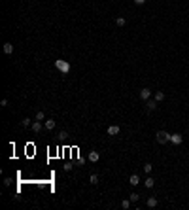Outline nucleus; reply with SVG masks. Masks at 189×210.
Masks as SVG:
<instances>
[{"label": "nucleus", "instance_id": "nucleus-1", "mask_svg": "<svg viewBox=\"0 0 189 210\" xmlns=\"http://www.w3.org/2000/svg\"><path fill=\"white\" fill-rule=\"evenodd\" d=\"M55 68H57L59 72H63V74H68V72L72 70L70 63H68V61H63V59H57V61H55Z\"/></svg>", "mask_w": 189, "mask_h": 210}, {"label": "nucleus", "instance_id": "nucleus-2", "mask_svg": "<svg viewBox=\"0 0 189 210\" xmlns=\"http://www.w3.org/2000/svg\"><path fill=\"white\" fill-rule=\"evenodd\" d=\"M155 140H157L159 144H167V142H170V135H168L167 131H157V135H155Z\"/></svg>", "mask_w": 189, "mask_h": 210}, {"label": "nucleus", "instance_id": "nucleus-3", "mask_svg": "<svg viewBox=\"0 0 189 210\" xmlns=\"http://www.w3.org/2000/svg\"><path fill=\"white\" fill-rule=\"evenodd\" d=\"M170 142L176 144V146H180V144L183 142V136L180 135V132H174V135H170Z\"/></svg>", "mask_w": 189, "mask_h": 210}, {"label": "nucleus", "instance_id": "nucleus-4", "mask_svg": "<svg viewBox=\"0 0 189 210\" xmlns=\"http://www.w3.org/2000/svg\"><path fill=\"white\" fill-rule=\"evenodd\" d=\"M140 99H142V100H150L151 99V89H148V87L140 89Z\"/></svg>", "mask_w": 189, "mask_h": 210}, {"label": "nucleus", "instance_id": "nucleus-5", "mask_svg": "<svg viewBox=\"0 0 189 210\" xmlns=\"http://www.w3.org/2000/svg\"><path fill=\"white\" fill-rule=\"evenodd\" d=\"M119 131H121L119 125H110V127H108V136H117Z\"/></svg>", "mask_w": 189, "mask_h": 210}, {"label": "nucleus", "instance_id": "nucleus-6", "mask_svg": "<svg viewBox=\"0 0 189 210\" xmlns=\"http://www.w3.org/2000/svg\"><path fill=\"white\" fill-rule=\"evenodd\" d=\"M129 184H131L132 187H134V185H138V184H140V176L136 174V172H132V174H131V178H129Z\"/></svg>", "mask_w": 189, "mask_h": 210}, {"label": "nucleus", "instance_id": "nucleus-7", "mask_svg": "<svg viewBox=\"0 0 189 210\" xmlns=\"http://www.w3.org/2000/svg\"><path fill=\"white\" fill-rule=\"evenodd\" d=\"M153 185H155V180L151 178L150 174H148V178L144 180V187H146V189H151V187H153Z\"/></svg>", "mask_w": 189, "mask_h": 210}, {"label": "nucleus", "instance_id": "nucleus-8", "mask_svg": "<svg viewBox=\"0 0 189 210\" xmlns=\"http://www.w3.org/2000/svg\"><path fill=\"white\" fill-rule=\"evenodd\" d=\"M87 159H89L91 163H96V161L100 159V153H98V152H89V155H87Z\"/></svg>", "mask_w": 189, "mask_h": 210}, {"label": "nucleus", "instance_id": "nucleus-9", "mask_svg": "<svg viewBox=\"0 0 189 210\" xmlns=\"http://www.w3.org/2000/svg\"><path fill=\"white\" fill-rule=\"evenodd\" d=\"M2 49H4V53H6V55H11V53H13V46H11L10 42H6V44H4V47H2Z\"/></svg>", "mask_w": 189, "mask_h": 210}, {"label": "nucleus", "instance_id": "nucleus-10", "mask_svg": "<svg viewBox=\"0 0 189 210\" xmlns=\"http://www.w3.org/2000/svg\"><path fill=\"white\" fill-rule=\"evenodd\" d=\"M30 129H32L34 132H40V131H42V121H38V119H36L34 123L30 125Z\"/></svg>", "mask_w": 189, "mask_h": 210}, {"label": "nucleus", "instance_id": "nucleus-11", "mask_svg": "<svg viewBox=\"0 0 189 210\" xmlns=\"http://www.w3.org/2000/svg\"><path fill=\"white\" fill-rule=\"evenodd\" d=\"M44 125H46L47 131H53V129H55V119H46V121H44Z\"/></svg>", "mask_w": 189, "mask_h": 210}, {"label": "nucleus", "instance_id": "nucleus-12", "mask_svg": "<svg viewBox=\"0 0 189 210\" xmlns=\"http://www.w3.org/2000/svg\"><path fill=\"white\" fill-rule=\"evenodd\" d=\"M148 208H155L157 206V199H155V197H148Z\"/></svg>", "mask_w": 189, "mask_h": 210}, {"label": "nucleus", "instance_id": "nucleus-13", "mask_svg": "<svg viewBox=\"0 0 189 210\" xmlns=\"http://www.w3.org/2000/svg\"><path fill=\"white\" fill-rule=\"evenodd\" d=\"M146 102H148V110H150V112H153L155 110V108H157V100H146Z\"/></svg>", "mask_w": 189, "mask_h": 210}, {"label": "nucleus", "instance_id": "nucleus-14", "mask_svg": "<svg viewBox=\"0 0 189 210\" xmlns=\"http://www.w3.org/2000/svg\"><path fill=\"white\" fill-rule=\"evenodd\" d=\"M155 100H157V102H161V100H164V93L163 91H157V93H155Z\"/></svg>", "mask_w": 189, "mask_h": 210}, {"label": "nucleus", "instance_id": "nucleus-15", "mask_svg": "<svg viewBox=\"0 0 189 210\" xmlns=\"http://www.w3.org/2000/svg\"><path fill=\"white\" fill-rule=\"evenodd\" d=\"M131 203H132L131 199H125V201L121 203V208H123V210H129V208H131Z\"/></svg>", "mask_w": 189, "mask_h": 210}, {"label": "nucleus", "instance_id": "nucleus-16", "mask_svg": "<svg viewBox=\"0 0 189 210\" xmlns=\"http://www.w3.org/2000/svg\"><path fill=\"white\" fill-rule=\"evenodd\" d=\"M125 17H115V25H117V27H125Z\"/></svg>", "mask_w": 189, "mask_h": 210}, {"label": "nucleus", "instance_id": "nucleus-17", "mask_svg": "<svg viewBox=\"0 0 189 210\" xmlns=\"http://www.w3.org/2000/svg\"><path fill=\"white\" fill-rule=\"evenodd\" d=\"M89 182H91V184H93V185H96V184H98V182H100V178H98V174H91V178H89Z\"/></svg>", "mask_w": 189, "mask_h": 210}, {"label": "nucleus", "instance_id": "nucleus-18", "mask_svg": "<svg viewBox=\"0 0 189 210\" xmlns=\"http://www.w3.org/2000/svg\"><path fill=\"white\" fill-rule=\"evenodd\" d=\"M142 168H144V172H146V174H150V172H151V168H153V165H151V163H146Z\"/></svg>", "mask_w": 189, "mask_h": 210}, {"label": "nucleus", "instance_id": "nucleus-19", "mask_svg": "<svg viewBox=\"0 0 189 210\" xmlns=\"http://www.w3.org/2000/svg\"><path fill=\"white\" fill-rule=\"evenodd\" d=\"M36 119H38V121H46V114H44L42 110H40V112H36Z\"/></svg>", "mask_w": 189, "mask_h": 210}, {"label": "nucleus", "instance_id": "nucleus-20", "mask_svg": "<svg viewBox=\"0 0 189 210\" xmlns=\"http://www.w3.org/2000/svg\"><path fill=\"white\" fill-rule=\"evenodd\" d=\"M30 125H32V123H30V119H29V118H25V119L21 121V127H30Z\"/></svg>", "mask_w": 189, "mask_h": 210}, {"label": "nucleus", "instance_id": "nucleus-21", "mask_svg": "<svg viewBox=\"0 0 189 210\" xmlns=\"http://www.w3.org/2000/svg\"><path fill=\"white\" fill-rule=\"evenodd\" d=\"M59 138H61V140H66V138H68V132H66V131H61V132H59Z\"/></svg>", "mask_w": 189, "mask_h": 210}, {"label": "nucleus", "instance_id": "nucleus-22", "mask_svg": "<svg viewBox=\"0 0 189 210\" xmlns=\"http://www.w3.org/2000/svg\"><path fill=\"white\" fill-rule=\"evenodd\" d=\"M129 199H131V201H132V203H136V201H138V199H140V195H138V193H132V195H131V197H129Z\"/></svg>", "mask_w": 189, "mask_h": 210}, {"label": "nucleus", "instance_id": "nucleus-23", "mask_svg": "<svg viewBox=\"0 0 189 210\" xmlns=\"http://www.w3.org/2000/svg\"><path fill=\"white\" fill-rule=\"evenodd\" d=\"M146 2H148V0H134V4H136V6H144Z\"/></svg>", "mask_w": 189, "mask_h": 210}, {"label": "nucleus", "instance_id": "nucleus-24", "mask_svg": "<svg viewBox=\"0 0 189 210\" xmlns=\"http://www.w3.org/2000/svg\"><path fill=\"white\" fill-rule=\"evenodd\" d=\"M187 163H189V159H187Z\"/></svg>", "mask_w": 189, "mask_h": 210}]
</instances>
